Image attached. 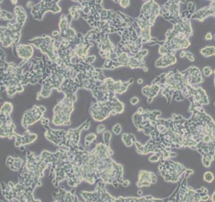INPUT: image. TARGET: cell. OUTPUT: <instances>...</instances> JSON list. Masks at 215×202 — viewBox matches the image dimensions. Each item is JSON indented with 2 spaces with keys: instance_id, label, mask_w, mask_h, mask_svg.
<instances>
[{
  "instance_id": "cell-1",
  "label": "cell",
  "mask_w": 215,
  "mask_h": 202,
  "mask_svg": "<svg viewBox=\"0 0 215 202\" xmlns=\"http://www.w3.org/2000/svg\"><path fill=\"white\" fill-rule=\"evenodd\" d=\"M44 111L45 108L43 106H34L33 109L25 113L22 120V125L24 128H26L29 125L38 122L41 119Z\"/></svg>"
},
{
  "instance_id": "cell-2",
  "label": "cell",
  "mask_w": 215,
  "mask_h": 202,
  "mask_svg": "<svg viewBox=\"0 0 215 202\" xmlns=\"http://www.w3.org/2000/svg\"><path fill=\"white\" fill-rule=\"evenodd\" d=\"M24 161L20 158H14L12 157H9L7 159V165L10 167V169L12 170H19L21 168L22 164Z\"/></svg>"
},
{
  "instance_id": "cell-3",
  "label": "cell",
  "mask_w": 215,
  "mask_h": 202,
  "mask_svg": "<svg viewBox=\"0 0 215 202\" xmlns=\"http://www.w3.org/2000/svg\"><path fill=\"white\" fill-rule=\"evenodd\" d=\"M104 126H103L102 125H100L97 127V132L98 133H100L102 132L103 131V130H104Z\"/></svg>"
},
{
  "instance_id": "cell-4",
  "label": "cell",
  "mask_w": 215,
  "mask_h": 202,
  "mask_svg": "<svg viewBox=\"0 0 215 202\" xmlns=\"http://www.w3.org/2000/svg\"><path fill=\"white\" fill-rule=\"evenodd\" d=\"M206 39L207 40H211V39H212V36H209V34L208 33V34L206 36Z\"/></svg>"
}]
</instances>
